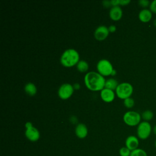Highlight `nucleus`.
<instances>
[{"label":"nucleus","mask_w":156,"mask_h":156,"mask_svg":"<svg viewBox=\"0 0 156 156\" xmlns=\"http://www.w3.org/2000/svg\"><path fill=\"white\" fill-rule=\"evenodd\" d=\"M105 79L98 72L90 71L84 76V83L88 89L93 91H101L105 88Z\"/></svg>","instance_id":"nucleus-1"},{"label":"nucleus","mask_w":156,"mask_h":156,"mask_svg":"<svg viewBox=\"0 0 156 156\" xmlns=\"http://www.w3.org/2000/svg\"><path fill=\"white\" fill-rule=\"evenodd\" d=\"M79 52L74 49H68L65 50L60 57V63L65 67H72L77 65L80 61Z\"/></svg>","instance_id":"nucleus-2"},{"label":"nucleus","mask_w":156,"mask_h":156,"mask_svg":"<svg viewBox=\"0 0 156 156\" xmlns=\"http://www.w3.org/2000/svg\"><path fill=\"white\" fill-rule=\"evenodd\" d=\"M133 91V86L130 83L122 82L119 83L115 90V93L118 98L124 100L128 98H130Z\"/></svg>","instance_id":"nucleus-3"},{"label":"nucleus","mask_w":156,"mask_h":156,"mask_svg":"<svg viewBox=\"0 0 156 156\" xmlns=\"http://www.w3.org/2000/svg\"><path fill=\"white\" fill-rule=\"evenodd\" d=\"M152 132L151 124L147 121H142L138 126L136 129L137 137L140 140L147 139Z\"/></svg>","instance_id":"nucleus-4"},{"label":"nucleus","mask_w":156,"mask_h":156,"mask_svg":"<svg viewBox=\"0 0 156 156\" xmlns=\"http://www.w3.org/2000/svg\"><path fill=\"white\" fill-rule=\"evenodd\" d=\"M141 115L135 111H128L123 116V121L129 126H136L141 122Z\"/></svg>","instance_id":"nucleus-5"},{"label":"nucleus","mask_w":156,"mask_h":156,"mask_svg":"<svg viewBox=\"0 0 156 156\" xmlns=\"http://www.w3.org/2000/svg\"><path fill=\"white\" fill-rule=\"evenodd\" d=\"M96 68L98 73L104 77L111 75L113 70L114 69L111 62L107 59L100 60L97 63Z\"/></svg>","instance_id":"nucleus-6"},{"label":"nucleus","mask_w":156,"mask_h":156,"mask_svg":"<svg viewBox=\"0 0 156 156\" xmlns=\"http://www.w3.org/2000/svg\"><path fill=\"white\" fill-rule=\"evenodd\" d=\"M74 88L73 85L65 83L62 84L58 90V97L63 100H66L69 99L74 93Z\"/></svg>","instance_id":"nucleus-7"},{"label":"nucleus","mask_w":156,"mask_h":156,"mask_svg":"<svg viewBox=\"0 0 156 156\" xmlns=\"http://www.w3.org/2000/svg\"><path fill=\"white\" fill-rule=\"evenodd\" d=\"M108 28L105 26H99L98 27L94 33L95 38L98 41H102L107 38L109 35Z\"/></svg>","instance_id":"nucleus-8"},{"label":"nucleus","mask_w":156,"mask_h":156,"mask_svg":"<svg viewBox=\"0 0 156 156\" xmlns=\"http://www.w3.org/2000/svg\"><path fill=\"white\" fill-rule=\"evenodd\" d=\"M25 136L29 141L35 142L39 140L40 134L39 130L36 127L32 126L26 129Z\"/></svg>","instance_id":"nucleus-9"},{"label":"nucleus","mask_w":156,"mask_h":156,"mask_svg":"<svg viewBox=\"0 0 156 156\" xmlns=\"http://www.w3.org/2000/svg\"><path fill=\"white\" fill-rule=\"evenodd\" d=\"M100 96L102 100L105 102H112L115 98V93L113 90L104 88L101 91Z\"/></svg>","instance_id":"nucleus-10"},{"label":"nucleus","mask_w":156,"mask_h":156,"mask_svg":"<svg viewBox=\"0 0 156 156\" xmlns=\"http://www.w3.org/2000/svg\"><path fill=\"white\" fill-rule=\"evenodd\" d=\"M139 138L134 135L129 136L125 141L126 147H127L131 151L138 148L139 146Z\"/></svg>","instance_id":"nucleus-11"},{"label":"nucleus","mask_w":156,"mask_h":156,"mask_svg":"<svg viewBox=\"0 0 156 156\" xmlns=\"http://www.w3.org/2000/svg\"><path fill=\"white\" fill-rule=\"evenodd\" d=\"M110 18L113 21H119L122 16V10L119 6H113L109 12Z\"/></svg>","instance_id":"nucleus-12"},{"label":"nucleus","mask_w":156,"mask_h":156,"mask_svg":"<svg viewBox=\"0 0 156 156\" xmlns=\"http://www.w3.org/2000/svg\"><path fill=\"white\" fill-rule=\"evenodd\" d=\"M75 133L76 136L81 139L85 138L88 135V129L85 124L80 123L78 124L75 129Z\"/></svg>","instance_id":"nucleus-13"},{"label":"nucleus","mask_w":156,"mask_h":156,"mask_svg":"<svg viewBox=\"0 0 156 156\" xmlns=\"http://www.w3.org/2000/svg\"><path fill=\"white\" fill-rule=\"evenodd\" d=\"M152 17V12L147 9L141 10L138 14V18L140 21L143 23H147L151 21Z\"/></svg>","instance_id":"nucleus-14"},{"label":"nucleus","mask_w":156,"mask_h":156,"mask_svg":"<svg viewBox=\"0 0 156 156\" xmlns=\"http://www.w3.org/2000/svg\"><path fill=\"white\" fill-rule=\"evenodd\" d=\"M24 91L29 96H33L36 94L37 89L36 86L34 85V83L32 82H28L24 86Z\"/></svg>","instance_id":"nucleus-15"},{"label":"nucleus","mask_w":156,"mask_h":156,"mask_svg":"<svg viewBox=\"0 0 156 156\" xmlns=\"http://www.w3.org/2000/svg\"><path fill=\"white\" fill-rule=\"evenodd\" d=\"M118 82L114 78H110L105 80V88L112 90H116L117 87L118 86Z\"/></svg>","instance_id":"nucleus-16"},{"label":"nucleus","mask_w":156,"mask_h":156,"mask_svg":"<svg viewBox=\"0 0 156 156\" xmlns=\"http://www.w3.org/2000/svg\"><path fill=\"white\" fill-rule=\"evenodd\" d=\"M77 69L79 72L81 73H85L88 71L89 65L88 62L85 60H80L76 65Z\"/></svg>","instance_id":"nucleus-17"},{"label":"nucleus","mask_w":156,"mask_h":156,"mask_svg":"<svg viewBox=\"0 0 156 156\" xmlns=\"http://www.w3.org/2000/svg\"><path fill=\"white\" fill-rule=\"evenodd\" d=\"M154 117V113L152 111L150 110H146L144 111L141 115V118L144 121L149 122L151 121Z\"/></svg>","instance_id":"nucleus-18"},{"label":"nucleus","mask_w":156,"mask_h":156,"mask_svg":"<svg viewBox=\"0 0 156 156\" xmlns=\"http://www.w3.org/2000/svg\"><path fill=\"white\" fill-rule=\"evenodd\" d=\"M130 156H147V154L144 149L137 148L131 151Z\"/></svg>","instance_id":"nucleus-19"},{"label":"nucleus","mask_w":156,"mask_h":156,"mask_svg":"<svg viewBox=\"0 0 156 156\" xmlns=\"http://www.w3.org/2000/svg\"><path fill=\"white\" fill-rule=\"evenodd\" d=\"M135 101L132 98H128L124 100V105L127 108H131L133 107Z\"/></svg>","instance_id":"nucleus-20"},{"label":"nucleus","mask_w":156,"mask_h":156,"mask_svg":"<svg viewBox=\"0 0 156 156\" xmlns=\"http://www.w3.org/2000/svg\"><path fill=\"white\" fill-rule=\"evenodd\" d=\"M120 156H130L131 154V151L127 147H122L119 149Z\"/></svg>","instance_id":"nucleus-21"},{"label":"nucleus","mask_w":156,"mask_h":156,"mask_svg":"<svg viewBox=\"0 0 156 156\" xmlns=\"http://www.w3.org/2000/svg\"><path fill=\"white\" fill-rule=\"evenodd\" d=\"M138 4L141 7L143 8H146L148 6L149 7L151 3L148 0H140L138 1Z\"/></svg>","instance_id":"nucleus-22"},{"label":"nucleus","mask_w":156,"mask_h":156,"mask_svg":"<svg viewBox=\"0 0 156 156\" xmlns=\"http://www.w3.org/2000/svg\"><path fill=\"white\" fill-rule=\"evenodd\" d=\"M149 10L154 13H156V0L152 1L149 5Z\"/></svg>","instance_id":"nucleus-23"},{"label":"nucleus","mask_w":156,"mask_h":156,"mask_svg":"<svg viewBox=\"0 0 156 156\" xmlns=\"http://www.w3.org/2000/svg\"><path fill=\"white\" fill-rule=\"evenodd\" d=\"M130 2V0H119V4L121 5H126Z\"/></svg>","instance_id":"nucleus-24"},{"label":"nucleus","mask_w":156,"mask_h":156,"mask_svg":"<svg viewBox=\"0 0 156 156\" xmlns=\"http://www.w3.org/2000/svg\"><path fill=\"white\" fill-rule=\"evenodd\" d=\"M108 28L109 32H112V33L115 32L116 31V27L115 26H114V25H111Z\"/></svg>","instance_id":"nucleus-25"},{"label":"nucleus","mask_w":156,"mask_h":156,"mask_svg":"<svg viewBox=\"0 0 156 156\" xmlns=\"http://www.w3.org/2000/svg\"><path fill=\"white\" fill-rule=\"evenodd\" d=\"M73 88H74V90H79L80 88V84L78 83H74L73 85Z\"/></svg>","instance_id":"nucleus-26"},{"label":"nucleus","mask_w":156,"mask_h":156,"mask_svg":"<svg viewBox=\"0 0 156 156\" xmlns=\"http://www.w3.org/2000/svg\"><path fill=\"white\" fill-rule=\"evenodd\" d=\"M32 126H33V125H32V122H26V124H25V127H26V129L29 128V127H32Z\"/></svg>","instance_id":"nucleus-27"},{"label":"nucleus","mask_w":156,"mask_h":156,"mask_svg":"<svg viewBox=\"0 0 156 156\" xmlns=\"http://www.w3.org/2000/svg\"><path fill=\"white\" fill-rule=\"evenodd\" d=\"M152 132H153V133L156 135V124L154 126V127H153V129H152Z\"/></svg>","instance_id":"nucleus-28"},{"label":"nucleus","mask_w":156,"mask_h":156,"mask_svg":"<svg viewBox=\"0 0 156 156\" xmlns=\"http://www.w3.org/2000/svg\"><path fill=\"white\" fill-rule=\"evenodd\" d=\"M116 74V71L114 69L113 70V71H112V73L111 75H112V76H115Z\"/></svg>","instance_id":"nucleus-29"},{"label":"nucleus","mask_w":156,"mask_h":156,"mask_svg":"<svg viewBox=\"0 0 156 156\" xmlns=\"http://www.w3.org/2000/svg\"><path fill=\"white\" fill-rule=\"evenodd\" d=\"M154 23V25L156 27V19H155V20L154 21V23Z\"/></svg>","instance_id":"nucleus-30"},{"label":"nucleus","mask_w":156,"mask_h":156,"mask_svg":"<svg viewBox=\"0 0 156 156\" xmlns=\"http://www.w3.org/2000/svg\"><path fill=\"white\" fill-rule=\"evenodd\" d=\"M155 149H156V140H155Z\"/></svg>","instance_id":"nucleus-31"}]
</instances>
